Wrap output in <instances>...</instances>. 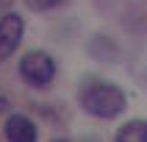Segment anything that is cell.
<instances>
[{"label": "cell", "instance_id": "cell-1", "mask_svg": "<svg viewBox=\"0 0 147 142\" xmlns=\"http://www.w3.org/2000/svg\"><path fill=\"white\" fill-rule=\"evenodd\" d=\"M78 100H81V106L86 109L92 117H100V120H111V117L122 114L125 106H128L125 92L119 89L117 84H108V81H89V84H83Z\"/></svg>", "mask_w": 147, "mask_h": 142}, {"label": "cell", "instance_id": "cell-2", "mask_svg": "<svg viewBox=\"0 0 147 142\" xmlns=\"http://www.w3.org/2000/svg\"><path fill=\"white\" fill-rule=\"evenodd\" d=\"M20 75L31 86H47L56 78V61L45 53V50H31L25 53L20 61Z\"/></svg>", "mask_w": 147, "mask_h": 142}, {"label": "cell", "instance_id": "cell-3", "mask_svg": "<svg viewBox=\"0 0 147 142\" xmlns=\"http://www.w3.org/2000/svg\"><path fill=\"white\" fill-rule=\"evenodd\" d=\"M25 22L20 14H3L0 17V61H6L17 50V45L22 42Z\"/></svg>", "mask_w": 147, "mask_h": 142}, {"label": "cell", "instance_id": "cell-4", "mask_svg": "<svg viewBox=\"0 0 147 142\" xmlns=\"http://www.w3.org/2000/svg\"><path fill=\"white\" fill-rule=\"evenodd\" d=\"M6 139L8 142H36V125L22 114H11L6 120Z\"/></svg>", "mask_w": 147, "mask_h": 142}, {"label": "cell", "instance_id": "cell-5", "mask_svg": "<svg viewBox=\"0 0 147 142\" xmlns=\"http://www.w3.org/2000/svg\"><path fill=\"white\" fill-rule=\"evenodd\" d=\"M117 142H147V120H131L117 131Z\"/></svg>", "mask_w": 147, "mask_h": 142}, {"label": "cell", "instance_id": "cell-6", "mask_svg": "<svg viewBox=\"0 0 147 142\" xmlns=\"http://www.w3.org/2000/svg\"><path fill=\"white\" fill-rule=\"evenodd\" d=\"M69 0H25V6L31 11H50V8H58V6H67Z\"/></svg>", "mask_w": 147, "mask_h": 142}, {"label": "cell", "instance_id": "cell-7", "mask_svg": "<svg viewBox=\"0 0 147 142\" xmlns=\"http://www.w3.org/2000/svg\"><path fill=\"white\" fill-rule=\"evenodd\" d=\"M8 6H11V0H0V11H6Z\"/></svg>", "mask_w": 147, "mask_h": 142}, {"label": "cell", "instance_id": "cell-8", "mask_svg": "<svg viewBox=\"0 0 147 142\" xmlns=\"http://www.w3.org/2000/svg\"><path fill=\"white\" fill-rule=\"evenodd\" d=\"M3 106H6V100H0V109H3Z\"/></svg>", "mask_w": 147, "mask_h": 142}, {"label": "cell", "instance_id": "cell-9", "mask_svg": "<svg viewBox=\"0 0 147 142\" xmlns=\"http://www.w3.org/2000/svg\"><path fill=\"white\" fill-rule=\"evenodd\" d=\"M53 142H67V139H53Z\"/></svg>", "mask_w": 147, "mask_h": 142}]
</instances>
